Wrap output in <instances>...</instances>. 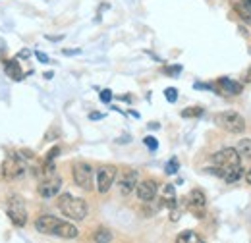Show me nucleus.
Returning a JSON list of instances; mask_svg holds the SVG:
<instances>
[{"label": "nucleus", "instance_id": "24", "mask_svg": "<svg viewBox=\"0 0 251 243\" xmlns=\"http://www.w3.org/2000/svg\"><path fill=\"white\" fill-rule=\"evenodd\" d=\"M58 154H60V147H58V145H56V147H52V149H50L49 152H47V156H45V160H54V158H56Z\"/></svg>", "mask_w": 251, "mask_h": 243}, {"label": "nucleus", "instance_id": "20", "mask_svg": "<svg viewBox=\"0 0 251 243\" xmlns=\"http://www.w3.org/2000/svg\"><path fill=\"white\" fill-rule=\"evenodd\" d=\"M93 242H97V243H108V242H112L114 238H112V232L110 230H106V228H99L95 234H93V238H91Z\"/></svg>", "mask_w": 251, "mask_h": 243}, {"label": "nucleus", "instance_id": "28", "mask_svg": "<svg viewBox=\"0 0 251 243\" xmlns=\"http://www.w3.org/2000/svg\"><path fill=\"white\" fill-rule=\"evenodd\" d=\"M35 56H37V60H39V62H43V64H47V62H49V56H47V54H43V52H39V50L35 52Z\"/></svg>", "mask_w": 251, "mask_h": 243}, {"label": "nucleus", "instance_id": "14", "mask_svg": "<svg viewBox=\"0 0 251 243\" xmlns=\"http://www.w3.org/2000/svg\"><path fill=\"white\" fill-rule=\"evenodd\" d=\"M216 83H218V87H220V91L224 95H240L244 91V85L240 81L230 79V77H220Z\"/></svg>", "mask_w": 251, "mask_h": 243}, {"label": "nucleus", "instance_id": "33", "mask_svg": "<svg viewBox=\"0 0 251 243\" xmlns=\"http://www.w3.org/2000/svg\"><path fill=\"white\" fill-rule=\"evenodd\" d=\"M246 182L251 186V170H250V172H246Z\"/></svg>", "mask_w": 251, "mask_h": 243}, {"label": "nucleus", "instance_id": "23", "mask_svg": "<svg viewBox=\"0 0 251 243\" xmlns=\"http://www.w3.org/2000/svg\"><path fill=\"white\" fill-rule=\"evenodd\" d=\"M164 97H166L168 102H176L178 100V91L174 87H168V89H164Z\"/></svg>", "mask_w": 251, "mask_h": 243}, {"label": "nucleus", "instance_id": "30", "mask_svg": "<svg viewBox=\"0 0 251 243\" xmlns=\"http://www.w3.org/2000/svg\"><path fill=\"white\" fill-rule=\"evenodd\" d=\"M79 52H81V50H79V49H70V50H64V54H66V56H72V54H79Z\"/></svg>", "mask_w": 251, "mask_h": 243}, {"label": "nucleus", "instance_id": "16", "mask_svg": "<svg viewBox=\"0 0 251 243\" xmlns=\"http://www.w3.org/2000/svg\"><path fill=\"white\" fill-rule=\"evenodd\" d=\"M4 72L14 81H21L23 79V72H21V66L18 64V60H6L4 62Z\"/></svg>", "mask_w": 251, "mask_h": 243}, {"label": "nucleus", "instance_id": "32", "mask_svg": "<svg viewBox=\"0 0 251 243\" xmlns=\"http://www.w3.org/2000/svg\"><path fill=\"white\" fill-rule=\"evenodd\" d=\"M18 58H29V52H27V50H23V52H19V54H18Z\"/></svg>", "mask_w": 251, "mask_h": 243}, {"label": "nucleus", "instance_id": "15", "mask_svg": "<svg viewBox=\"0 0 251 243\" xmlns=\"http://www.w3.org/2000/svg\"><path fill=\"white\" fill-rule=\"evenodd\" d=\"M160 205L166 206V208H176L178 205V199H176V187L174 186H164L160 189Z\"/></svg>", "mask_w": 251, "mask_h": 243}, {"label": "nucleus", "instance_id": "3", "mask_svg": "<svg viewBox=\"0 0 251 243\" xmlns=\"http://www.w3.org/2000/svg\"><path fill=\"white\" fill-rule=\"evenodd\" d=\"M214 124L228 131V133H244L246 130V120L242 114H238L236 110H224V112H218L214 116Z\"/></svg>", "mask_w": 251, "mask_h": 243}, {"label": "nucleus", "instance_id": "19", "mask_svg": "<svg viewBox=\"0 0 251 243\" xmlns=\"http://www.w3.org/2000/svg\"><path fill=\"white\" fill-rule=\"evenodd\" d=\"M176 242L178 243H201L203 242V238H201L199 234L192 232V230H186V232H182V234L176 238Z\"/></svg>", "mask_w": 251, "mask_h": 243}, {"label": "nucleus", "instance_id": "4", "mask_svg": "<svg viewBox=\"0 0 251 243\" xmlns=\"http://www.w3.org/2000/svg\"><path fill=\"white\" fill-rule=\"evenodd\" d=\"M6 214H8V218L12 220L14 226L23 228L27 224V208H25L21 197H18V195H12L6 201Z\"/></svg>", "mask_w": 251, "mask_h": 243}, {"label": "nucleus", "instance_id": "21", "mask_svg": "<svg viewBox=\"0 0 251 243\" xmlns=\"http://www.w3.org/2000/svg\"><path fill=\"white\" fill-rule=\"evenodd\" d=\"M201 114H203V108L199 106H190L182 110V118H199Z\"/></svg>", "mask_w": 251, "mask_h": 243}, {"label": "nucleus", "instance_id": "5", "mask_svg": "<svg viewBox=\"0 0 251 243\" xmlns=\"http://www.w3.org/2000/svg\"><path fill=\"white\" fill-rule=\"evenodd\" d=\"M72 178H74V184L85 191L93 189V168L91 164L83 162V160H77L74 162L72 166Z\"/></svg>", "mask_w": 251, "mask_h": 243}, {"label": "nucleus", "instance_id": "18", "mask_svg": "<svg viewBox=\"0 0 251 243\" xmlns=\"http://www.w3.org/2000/svg\"><path fill=\"white\" fill-rule=\"evenodd\" d=\"M236 150L240 152L242 160H251V139H240L236 145Z\"/></svg>", "mask_w": 251, "mask_h": 243}, {"label": "nucleus", "instance_id": "31", "mask_svg": "<svg viewBox=\"0 0 251 243\" xmlns=\"http://www.w3.org/2000/svg\"><path fill=\"white\" fill-rule=\"evenodd\" d=\"M244 83H251V68L248 70V74H246V77H244Z\"/></svg>", "mask_w": 251, "mask_h": 243}, {"label": "nucleus", "instance_id": "10", "mask_svg": "<svg viewBox=\"0 0 251 243\" xmlns=\"http://www.w3.org/2000/svg\"><path fill=\"white\" fill-rule=\"evenodd\" d=\"M188 205H190V210H192V214L193 216H197V218H203L205 216V210H207V197L205 193L201 191V189H193L190 197H188Z\"/></svg>", "mask_w": 251, "mask_h": 243}, {"label": "nucleus", "instance_id": "12", "mask_svg": "<svg viewBox=\"0 0 251 243\" xmlns=\"http://www.w3.org/2000/svg\"><path fill=\"white\" fill-rule=\"evenodd\" d=\"M52 236H56V238H60V240H76V238L79 236V232H77V228H76L72 222L60 220V222L56 224Z\"/></svg>", "mask_w": 251, "mask_h": 243}, {"label": "nucleus", "instance_id": "29", "mask_svg": "<svg viewBox=\"0 0 251 243\" xmlns=\"http://www.w3.org/2000/svg\"><path fill=\"white\" fill-rule=\"evenodd\" d=\"M102 118H104V114H97V112L89 114V120H102Z\"/></svg>", "mask_w": 251, "mask_h": 243}, {"label": "nucleus", "instance_id": "25", "mask_svg": "<svg viewBox=\"0 0 251 243\" xmlns=\"http://www.w3.org/2000/svg\"><path fill=\"white\" fill-rule=\"evenodd\" d=\"M143 143L149 147L151 150H156V147H158V141H156L154 137H145V139H143Z\"/></svg>", "mask_w": 251, "mask_h": 243}, {"label": "nucleus", "instance_id": "6", "mask_svg": "<svg viewBox=\"0 0 251 243\" xmlns=\"http://www.w3.org/2000/svg\"><path fill=\"white\" fill-rule=\"evenodd\" d=\"M25 174V164H23V158L18 154L6 158L2 162V178L4 180H16V178H21Z\"/></svg>", "mask_w": 251, "mask_h": 243}, {"label": "nucleus", "instance_id": "11", "mask_svg": "<svg viewBox=\"0 0 251 243\" xmlns=\"http://www.w3.org/2000/svg\"><path fill=\"white\" fill-rule=\"evenodd\" d=\"M137 180H139V172L137 170H126L122 176H120V182H118V189L122 195H130L135 191L137 187Z\"/></svg>", "mask_w": 251, "mask_h": 243}, {"label": "nucleus", "instance_id": "2", "mask_svg": "<svg viewBox=\"0 0 251 243\" xmlns=\"http://www.w3.org/2000/svg\"><path fill=\"white\" fill-rule=\"evenodd\" d=\"M56 206L62 210V214L70 220H85L87 212H89V206L83 199H77V197H72L70 193H64L58 197V203Z\"/></svg>", "mask_w": 251, "mask_h": 243}, {"label": "nucleus", "instance_id": "1", "mask_svg": "<svg viewBox=\"0 0 251 243\" xmlns=\"http://www.w3.org/2000/svg\"><path fill=\"white\" fill-rule=\"evenodd\" d=\"M212 174H216L218 178H222L228 184H234L238 180H242L244 170H242V156L236 150V147H224L218 152L212 154Z\"/></svg>", "mask_w": 251, "mask_h": 243}, {"label": "nucleus", "instance_id": "13", "mask_svg": "<svg viewBox=\"0 0 251 243\" xmlns=\"http://www.w3.org/2000/svg\"><path fill=\"white\" fill-rule=\"evenodd\" d=\"M58 222H60V220H58L56 216H52V214H43V216H39V218L35 220V230H37L39 234L52 236V232H54V228H56Z\"/></svg>", "mask_w": 251, "mask_h": 243}, {"label": "nucleus", "instance_id": "26", "mask_svg": "<svg viewBox=\"0 0 251 243\" xmlns=\"http://www.w3.org/2000/svg\"><path fill=\"white\" fill-rule=\"evenodd\" d=\"M182 72V66H172V68H164V74H168V75H178Z\"/></svg>", "mask_w": 251, "mask_h": 243}, {"label": "nucleus", "instance_id": "27", "mask_svg": "<svg viewBox=\"0 0 251 243\" xmlns=\"http://www.w3.org/2000/svg\"><path fill=\"white\" fill-rule=\"evenodd\" d=\"M100 100H102V102H110V100H112V91H110V89L100 91Z\"/></svg>", "mask_w": 251, "mask_h": 243}, {"label": "nucleus", "instance_id": "17", "mask_svg": "<svg viewBox=\"0 0 251 243\" xmlns=\"http://www.w3.org/2000/svg\"><path fill=\"white\" fill-rule=\"evenodd\" d=\"M234 10L240 14V18L251 21V0H236L234 2Z\"/></svg>", "mask_w": 251, "mask_h": 243}, {"label": "nucleus", "instance_id": "9", "mask_svg": "<svg viewBox=\"0 0 251 243\" xmlns=\"http://www.w3.org/2000/svg\"><path fill=\"white\" fill-rule=\"evenodd\" d=\"M135 193H137L139 201L153 203L154 197L158 195V184H156V180H143V182H139L137 187H135Z\"/></svg>", "mask_w": 251, "mask_h": 243}, {"label": "nucleus", "instance_id": "8", "mask_svg": "<svg viewBox=\"0 0 251 243\" xmlns=\"http://www.w3.org/2000/svg\"><path fill=\"white\" fill-rule=\"evenodd\" d=\"M60 187H62V178L54 172L52 176H45L43 180H41V184H39V195L43 197V199H52V197H56V195L60 193Z\"/></svg>", "mask_w": 251, "mask_h": 243}, {"label": "nucleus", "instance_id": "7", "mask_svg": "<svg viewBox=\"0 0 251 243\" xmlns=\"http://www.w3.org/2000/svg\"><path fill=\"white\" fill-rule=\"evenodd\" d=\"M97 191L99 193H108L110 191V187H112V184H114V180H116V166H112V164H104V166H100L99 170H97Z\"/></svg>", "mask_w": 251, "mask_h": 243}, {"label": "nucleus", "instance_id": "22", "mask_svg": "<svg viewBox=\"0 0 251 243\" xmlns=\"http://www.w3.org/2000/svg\"><path fill=\"white\" fill-rule=\"evenodd\" d=\"M178 168H180L178 160H176V158H172V160L166 164V174H168V176H174V174L178 172Z\"/></svg>", "mask_w": 251, "mask_h": 243}]
</instances>
